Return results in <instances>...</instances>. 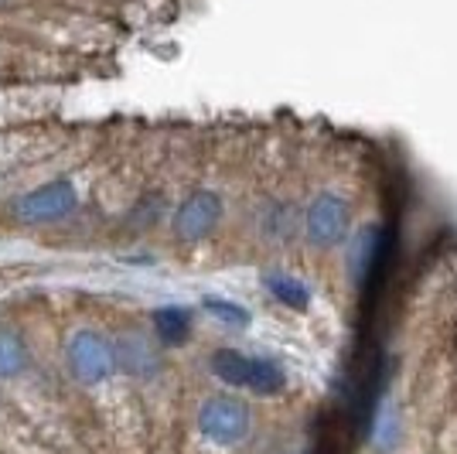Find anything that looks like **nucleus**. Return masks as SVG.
Here are the masks:
<instances>
[{
	"mask_svg": "<svg viewBox=\"0 0 457 454\" xmlns=\"http://www.w3.org/2000/svg\"><path fill=\"white\" fill-rule=\"evenodd\" d=\"M65 356L72 366V376L82 386H96V383L110 379V373L116 369V345L93 328H79L65 345Z\"/></svg>",
	"mask_w": 457,
	"mask_h": 454,
	"instance_id": "obj_1",
	"label": "nucleus"
},
{
	"mask_svg": "<svg viewBox=\"0 0 457 454\" xmlns=\"http://www.w3.org/2000/svg\"><path fill=\"white\" fill-rule=\"evenodd\" d=\"M198 427H202V434L209 437L212 444L232 448V444L246 441L249 427H253V416H249V407L243 399L212 397L198 410Z\"/></svg>",
	"mask_w": 457,
	"mask_h": 454,
	"instance_id": "obj_2",
	"label": "nucleus"
},
{
	"mask_svg": "<svg viewBox=\"0 0 457 454\" xmlns=\"http://www.w3.org/2000/svg\"><path fill=\"white\" fill-rule=\"evenodd\" d=\"M348 226H352V208H348L342 195H335V191L314 195V202L304 212V232L314 247H338L348 236Z\"/></svg>",
	"mask_w": 457,
	"mask_h": 454,
	"instance_id": "obj_3",
	"label": "nucleus"
},
{
	"mask_svg": "<svg viewBox=\"0 0 457 454\" xmlns=\"http://www.w3.org/2000/svg\"><path fill=\"white\" fill-rule=\"evenodd\" d=\"M219 219H222V198L209 189L191 191L174 212V236L181 243H202L215 232Z\"/></svg>",
	"mask_w": 457,
	"mask_h": 454,
	"instance_id": "obj_4",
	"label": "nucleus"
},
{
	"mask_svg": "<svg viewBox=\"0 0 457 454\" xmlns=\"http://www.w3.org/2000/svg\"><path fill=\"white\" fill-rule=\"evenodd\" d=\"M79 206V195L72 181H52L41 189L28 191L18 198V215L24 223H55L62 215H69Z\"/></svg>",
	"mask_w": 457,
	"mask_h": 454,
	"instance_id": "obj_5",
	"label": "nucleus"
},
{
	"mask_svg": "<svg viewBox=\"0 0 457 454\" xmlns=\"http://www.w3.org/2000/svg\"><path fill=\"white\" fill-rule=\"evenodd\" d=\"M116 366L127 376L147 379L161 369V359H157V352H154V345L147 341V335L130 332V335H123V339L116 341Z\"/></svg>",
	"mask_w": 457,
	"mask_h": 454,
	"instance_id": "obj_6",
	"label": "nucleus"
},
{
	"mask_svg": "<svg viewBox=\"0 0 457 454\" xmlns=\"http://www.w3.org/2000/svg\"><path fill=\"white\" fill-rule=\"evenodd\" d=\"M263 287L270 290L273 301H280L284 307H294V311H304L307 304H311V287L301 277L287 273V270H270L267 277H263Z\"/></svg>",
	"mask_w": 457,
	"mask_h": 454,
	"instance_id": "obj_7",
	"label": "nucleus"
},
{
	"mask_svg": "<svg viewBox=\"0 0 457 454\" xmlns=\"http://www.w3.org/2000/svg\"><path fill=\"white\" fill-rule=\"evenodd\" d=\"M253 362H256V356H246L239 349H219L212 356V373H215V379H222L226 386H249Z\"/></svg>",
	"mask_w": 457,
	"mask_h": 454,
	"instance_id": "obj_8",
	"label": "nucleus"
},
{
	"mask_svg": "<svg viewBox=\"0 0 457 454\" xmlns=\"http://www.w3.org/2000/svg\"><path fill=\"white\" fill-rule=\"evenodd\" d=\"M154 332H157V339L164 341V345H181V341H188L191 335V315L185 307H157L154 311Z\"/></svg>",
	"mask_w": 457,
	"mask_h": 454,
	"instance_id": "obj_9",
	"label": "nucleus"
},
{
	"mask_svg": "<svg viewBox=\"0 0 457 454\" xmlns=\"http://www.w3.org/2000/svg\"><path fill=\"white\" fill-rule=\"evenodd\" d=\"M24 366H28V345L21 332L11 324H0V379L18 376Z\"/></svg>",
	"mask_w": 457,
	"mask_h": 454,
	"instance_id": "obj_10",
	"label": "nucleus"
},
{
	"mask_svg": "<svg viewBox=\"0 0 457 454\" xmlns=\"http://www.w3.org/2000/svg\"><path fill=\"white\" fill-rule=\"evenodd\" d=\"M287 386V373L280 362L273 359H263V356H256L253 362V376H249V386L253 393H260V397H273V393H280Z\"/></svg>",
	"mask_w": 457,
	"mask_h": 454,
	"instance_id": "obj_11",
	"label": "nucleus"
},
{
	"mask_svg": "<svg viewBox=\"0 0 457 454\" xmlns=\"http://www.w3.org/2000/svg\"><path fill=\"white\" fill-rule=\"evenodd\" d=\"M202 304H205V311L212 318H219L222 324H232V328H246L249 324V311L243 304L226 301V298H205Z\"/></svg>",
	"mask_w": 457,
	"mask_h": 454,
	"instance_id": "obj_12",
	"label": "nucleus"
}]
</instances>
